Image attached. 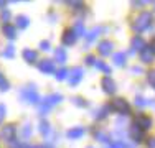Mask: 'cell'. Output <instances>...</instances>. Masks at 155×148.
<instances>
[{"instance_id":"6da1fadb","label":"cell","mask_w":155,"mask_h":148,"mask_svg":"<svg viewBox=\"0 0 155 148\" xmlns=\"http://www.w3.org/2000/svg\"><path fill=\"white\" fill-rule=\"evenodd\" d=\"M150 25H152V13L150 12H142L140 15H137V18L134 20L132 30H134L135 33H142V31H145V30H149Z\"/></svg>"},{"instance_id":"7a4b0ae2","label":"cell","mask_w":155,"mask_h":148,"mask_svg":"<svg viewBox=\"0 0 155 148\" xmlns=\"http://www.w3.org/2000/svg\"><path fill=\"white\" fill-rule=\"evenodd\" d=\"M110 109L114 112L120 114V115H129L130 114V105H129V102L125 99H114L112 104H110Z\"/></svg>"},{"instance_id":"3957f363","label":"cell","mask_w":155,"mask_h":148,"mask_svg":"<svg viewBox=\"0 0 155 148\" xmlns=\"http://www.w3.org/2000/svg\"><path fill=\"white\" fill-rule=\"evenodd\" d=\"M20 95L27 104H38L40 102V95H38V92L35 91V86H28L27 89H23Z\"/></svg>"},{"instance_id":"277c9868","label":"cell","mask_w":155,"mask_h":148,"mask_svg":"<svg viewBox=\"0 0 155 148\" xmlns=\"http://www.w3.org/2000/svg\"><path fill=\"white\" fill-rule=\"evenodd\" d=\"M83 77H84V69L83 68H73L71 71H69V76H68L69 86H78Z\"/></svg>"},{"instance_id":"5b68a950","label":"cell","mask_w":155,"mask_h":148,"mask_svg":"<svg viewBox=\"0 0 155 148\" xmlns=\"http://www.w3.org/2000/svg\"><path fill=\"white\" fill-rule=\"evenodd\" d=\"M152 118L149 115H145V114H139L137 117H135L134 120V125H137L139 128H142V130H149V128H152Z\"/></svg>"},{"instance_id":"8992f818","label":"cell","mask_w":155,"mask_h":148,"mask_svg":"<svg viewBox=\"0 0 155 148\" xmlns=\"http://www.w3.org/2000/svg\"><path fill=\"white\" fill-rule=\"evenodd\" d=\"M15 135H17L15 125H5V127H2V130H0V138L5 140V142H13V140H15Z\"/></svg>"},{"instance_id":"52a82bcc","label":"cell","mask_w":155,"mask_h":148,"mask_svg":"<svg viewBox=\"0 0 155 148\" xmlns=\"http://www.w3.org/2000/svg\"><path fill=\"white\" fill-rule=\"evenodd\" d=\"M101 86H102V91H104L106 94H109V95H112L114 92H116V82H114V81L110 79L109 76L102 77V81H101Z\"/></svg>"},{"instance_id":"ba28073f","label":"cell","mask_w":155,"mask_h":148,"mask_svg":"<svg viewBox=\"0 0 155 148\" xmlns=\"http://www.w3.org/2000/svg\"><path fill=\"white\" fill-rule=\"evenodd\" d=\"M76 40H78V35L74 33V30H66V31L63 33L61 41H63L64 46H71V44L76 43Z\"/></svg>"},{"instance_id":"9c48e42d","label":"cell","mask_w":155,"mask_h":148,"mask_svg":"<svg viewBox=\"0 0 155 148\" xmlns=\"http://www.w3.org/2000/svg\"><path fill=\"white\" fill-rule=\"evenodd\" d=\"M38 69L43 74H51V72H54V63L51 59H43V61L38 63Z\"/></svg>"},{"instance_id":"30bf717a","label":"cell","mask_w":155,"mask_h":148,"mask_svg":"<svg viewBox=\"0 0 155 148\" xmlns=\"http://www.w3.org/2000/svg\"><path fill=\"white\" fill-rule=\"evenodd\" d=\"M84 133H86V128L84 127H74V128L66 132V137L69 140H79L81 137H84Z\"/></svg>"},{"instance_id":"8fae6325","label":"cell","mask_w":155,"mask_h":148,"mask_svg":"<svg viewBox=\"0 0 155 148\" xmlns=\"http://www.w3.org/2000/svg\"><path fill=\"white\" fill-rule=\"evenodd\" d=\"M112 48H114V44L110 43L109 40H106V41H101V43H99L97 51L102 54V56H109V54L112 53Z\"/></svg>"},{"instance_id":"7c38bea8","label":"cell","mask_w":155,"mask_h":148,"mask_svg":"<svg viewBox=\"0 0 155 148\" xmlns=\"http://www.w3.org/2000/svg\"><path fill=\"white\" fill-rule=\"evenodd\" d=\"M152 59H153L152 50H150V46H145L142 51H140V61L145 63V64H149V63H152Z\"/></svg>"},{"instance_id":"4fadbf2b","label":"cell","mask_w":155,"mask_h":148,"mask_svg":"<svg viewBox=\"0 0 155 148\" xmlns=\"http://www.w3.org/2000/svg\"><path fill=\"white\" fill-rule=\"evenodd\" d=\"M130 137H132V140H134L135 143H140L142 138H143V130L139 128L137 125H134V127H130Z\"/></svg>"},{"instance_id":"5bb4252c","label":"cell","mask_w":155,"mask_h":148,"mask_svg":"<svg viewBox=\"0 0 155 148\" xmlns=\"http://www.w3.org/2000/svg\"><path fill=\"white\" fill-rule=\"evenodd\" d=\"M130 48H132V51H142L145 48V41L140 36H134L130 41Z\"/></svg>"},{"instance_id":"9a60e30c","label":"cell","mask_w":155,"mask_h":148,"mask_svg":"<svg viewBox=\"0 0 155 148\" xmlns=\"http://www.w3.org/2000/svg\"><path fill=\"white\" fill-rule=\"evenodd\" d=\"M3 35L7 36L8 40H15L17 38V28L15 27H12V25H8V23H5L3 25Z\"/></svg>"},{"instance_id":"2e32d148","label":"cell","mask_w":155,"mask_h":148,"mask_svg":"<svg viewBox=\"0 0 155 148\" xmlns=\"http://www.w3.org/2000/svg\"><path fill=\"white\" fill-rule=\"evenodd\" d=\"M63 101V95L61 94H51V95H48V97H45V102L46 105H50V107H53V105H56V104H60Z\"/></svg>"},{"instance_id":"e0dca14e","label":"cell","mask_w":155,"mask_h":148,"mask_svg":"<svg viewBox=\"0 0 155 148\" xmlns=\"http://www.w3.org/2000/svg\"><path fill=\"white\" fill-rule=\"evenodd\" d=\"M54 59H56L60 64H64V63L68 61V54H66L64 48H58V50L54 51Z\"/></svg>"},{"instance_id":"ac0fdd59","label":"cell","mask_w":155,"mask_h":148,"mask_svg":"<svg viewBox=\"0 0 155 148\" xmlns=\"http://www.w3.org/2000/svg\"><path fill=\"white\" fill-rule=\"evenodd\" d=\"M110 110H112V109H110V105H102L101 109H99L97 112H96L94 118H96V120H104V118L107 117V114L110 112Z\"/></svg>"},{"instance_id":"d6986e66","label":"cell","mask_w":155,"mask_h":148,"mask_svg":"<svg viewBox=\"0 0 155 148\" xmlns=\"http://www.w3.org/2000/svg\"><path fill=\"white\" fill-rule=\"evenodd\" d=\"M28 25H30V18H28L27 15H18L17 17V27L20 30H25V28H28Z\"/></svg>"},{"instance_id":"ffe728a7","label":"cell","mask_w":155,"mask_h":148,"mask_svg":"<svg viewBox=\"0 0 155 148\" xmlns=\"http://www.w3.org/2000/svg\"><path fill=\"white\" fill-rule=\"evenodd\" d=\"M21 56H23V59L27 63H35L36 58H38V54H36V51H33V50H25L23 53H21Z\"/></svg>"},{"instance_id":"44dd1931","label":"cell","mask_w":155,"mask_h":148,"mask_svg":"<svg viewBox=\"0 0 155 148\" xmlns=\"http://www.w3.org/2000/svg\"><path fill=\"white\" fill-rule=\"evenodd\" d=\"M94 66H96V68L99 69V71H102L104 74H110V68H109L107 64H106L104 61H101V59H97V61H96V64H94Z\"/></svg>"},{"instance_id":"7402d4cb","label":"cell","mask_w":155,"mask_h":148,"mask_svg":"<svg viewBox=\"0 0 155 148\" xmlns=\"http://www.w3.org/2000/svg\"><path fill=\"white\" fill-rule=\"evenodd\" d=\"M73 30H74V33H76V35L78 36H84V35H86V28H84V25H83V21H76V25H74V28H73Z\"/></svg>"},{"instance_id":"603a6c76","label":"cell","mask_w":155,"mask_h":148,"mask_svg":"<svg viewBox=\"0 0 155 148\" xmlns=\"http://www.w3.org/2000/svg\"><path fill=\"white\" fill-rule=\"evenodd\" d=\"M99 33H101V28H93V30H91V31L86 35V40H87V43L94 41V40L99 36Z\"/></svg>"},{"instance_id":"cb8c5ba5","label":"cell","mask_w":155,"mask_h":148,"mask_svg":"<svg viewBox=\"0 0 155 148\" xmlns=\"http://www.w3.org/2000/svg\"><path fill=\"white\" fill-rule=\"evenodd\" d=\"M2 56L3 58H13V56H15V46H13V44H8V46L3 50Z\"/></svg>"},{"instance_id":"d4e9b609","label":"cell","mask_w":155,"mask_h":148,"mask_svg":"<svg viewBox=\"0 0 155 148\" xmlns=\"http://www.w3.org/2000/svg\"><path fill=\"white\" fill-rule=\"evenodd\" d=\"M69 76V72H68V69H64V68H61V69H58L56 72H54V77H56L58 81H64L66 77Z\"/></svg>"},{"instance_id":"484cf974","label":"cell","mask_w":155,"mask_h":148,"mask_svg":"<svg viewBox=\"0 0 155 148\" xmlns=\"http://www.w3.org/2000/svg\"><path fill=\"white\" fill-rule=\"evenodd\" d=\"M50 130H51V128H50V124H48V122H45V120H43V122H40V133H41V135H50Z\"/></svg>"},{"instance_id":"4316f807","label":"cell","mask_w":155,"mask_h":148,"mask_svg":"<svg viewBox=\"0 0 155 148\" xmlns=\"http://www.w3.org/2000/svg\"><path fill=\"white\" fill-rule=\"evenodd\" d=\"M114 63L117 66H124L125 64V54L124 53H116L114 54Z\"/></svg>"},{"instance_id":"83f0119b","label":"cell","mask_w":155,"mask_h":148,"mask_svg":"<svg viewBox=\"0 0 155 148\" xmlns=\"http://www.w3.org/2000/svg\"><path fill=\"white\" fill-rule=\"evenodd\" d=\"M10 89V84H8V81L5 79V76H3L2 72H0V91H8Z\"/></svg>"},{"instance_id":"f1b7e54d","label":"cell","mask_w":155,"mask_h":148,"mask_svg":"<svg viewBox=\"0 0 155 148\" xmlns=\"http://www.w3.org/2000/svg\"><path fill=\"white\" fill-rule=\"evenodd\" d=\"M94 137H96V140H99V142H102V143H107L109 142V135H107V133H104V132H96Z\"/></svg>"},{"instance_id":"f546056e","label":"cell","mask_w":155,"mask_h":148,"mask_svg":"<svg viewBox=\"0 0 155 148\" xmlns=\"http://www.w3.org/2000/svg\"><path fill=\"white\" fill-rule=\"evenodd\" d=\"M147 81H149V84L155 89V69H152V71L147 72Z\"/></svg>"},{"instance_id":"4dcf8cb0","label":"cell","mask_w":155,"mask_h":148,"mask_svg":"<svg viewBox=\"0 0 155 148\" xmlns=\"http://www.w3.org/2000/svg\"><path fill=\"white\" fill-rule=\"evenodd\" d=\"M73 104H74V105H78V107H86V105H87V102L84 101L83 97H73Z\"/></svg>"},{"instance_id":"1f68e13d","label":"cell","mask_w":155,"mask_h":148,"mask_svg":"<svg viewBox=\"0 0 155 148\" xmlns=\"http://www.w3.org/2000/svg\"><path fill=\"white\" fill-rule=\"evenodd\" d=\"M68 5L71 7L73 10H83L84 8V3L83 2H68Z\"/></svg>"},{"instance_id":"d6a6232c","label":"cell","mask_w":155,"mask_h":148,"mask_svg":"<svg viewBox=\"0 0 155 148\" xmlns=\"http://www.w3.org/2000/svg\"><path fill=\"white\" fill-rule=\"evenodd\" d=\"M48 110H50V105H46L45 102H43V104H40V107H38V112L41 114V115H46V114H48Z\"/></svg>"},{"instance_id":"836d02e7","label":"cell","mask_w":155,"mask_h":148,"mask_svg":"<svg viewBox=\"0 0 155 148\" xmlns=\"http://www.w3.org/2000/svg\"><path fill=\"white\" fill-rule=\"evenodd\" d=\"M30 135H31V127H30V124H25V127H23V137H25V138H28Z\"/></svg>"},{"instance_id":"e575fe53","label":"cell","mask_w":155,"mask_h":148,"mask_svg":"<svg viewBox=\"0 0 155 148\" xmlns=\"http://www.w3.org/2000/svg\"><path fill=\"white\" fill-rule=\"evenodd\" d=\"M0 18H2L3 21H8L10 20V12H8V10H3V12L0 13Z\"/></svg>"},{"instance_id":"d590c367","label":"cell","mask_w":155,"mask_h":148,"mask_svg":"<svg viewBox=\"0 0 155 148\" xmlns=\"http://www.w3.org/2000/svg\"><path fill=\"white\" fill-rule=\"evenodd\" d=\"M135 105H139V107H143V105H147L145 99H143V97H135Z\"/></svg>"},{"instance_id":"8d00e7d4","label":"cell","mask_w":155,"mask_h":148,"mask_svg":"<svg viewBox=\"0 0 155 148\" xmlns=\"http://www.w3.org/2000/svg\"><path fill=\"white\" fill-rule=\"evenodd\" d=\"M5 114H7V107L3 105V104H0V122H2V118L5 117Z\"/></svg>"},{"instance_id":"74e56055","label":"cell","mask_w":155,"mask_h":148,"mask_svg":"<svg viewBox=\"0 0 155 148\" xmlns=\"http://www.w3.org/2000/svg\"><path fill=\"white\" fill-rule=\"evenodd\" d=\"M86 64H89V66H94V64H96V58H94V56H91V54H89V56L86 58Z\"/></svg>"},{"instance_id":"f35d334b","label":"cell","mask_w":155,"mask_h":148,"mask_svg":"<svg viewBox=\"0 0 155 148\" xmlns=\"http://www.w3.org/2000/svg\"><path fill=\"white\" fill-rule=\"evenodd\" d=\"M40 48H41L43 51H48L50 50V41H41L40 43Z\"/></svg>"},{"instance_id":"ab89813d","label":"cell","mask_w":155,"mask_h":148,"mask_svg":"<svg viewBox=\"0 0 155 148\" xmlns=\"http://www.w3.org/2000/svg\"><path fill=\"white\" fill-rule=\"evenodd\" d=\"M107 148H125V145H124L122 142H117V143H114V145H110Z\"/></svg>"},{"instance_id":"60d3db41","label":"cell","mask_w":155,"mask_h":148,"mask_svg":"<svg viewBox=\"0 0 155 148\" xmlns=\"http://www.w3.org/2000/svg\"><path fill=\"white\" fill-rule=\"evenodd\" d=\"M147 146H149V148H155V138H149V142H147Z\"/></svg>"},{"instance_id":"b9f144b4","label":"cell","mask_w":155,"mask_h":148,"mask_svg":"<svg viewBox=\"0 0 155 148\" xmlns=\"http://www.w3.org/2000/svg\"><path fill=\"white\" fill-rule=\"evenodd\" d=\"M132 5L134 7H142V5H145V2H134Z\"/></svg>"},{"instance_id":"7bdbcfd3","label":"cell","mask_w":155,"mask_h":148,"mask_svg":"<svg viewBox=\"0 0 155 148\" xmlns=\"http://www.w3.org/2000/svg\"><path fill=\"white\" fill-rule=\"evenodd\" d=\"M10 148H23V145H20V143H13Z\"/></svg>"},{"instance_id":"ee69618b","label":"cell","mask_w":155,"mask_h":148,"mask_svg":"<svg viewBox=\"0 0 155 148\" xmlns=\"http://www.w3.org/2000/svg\"><path fill=\"white\" fill-rule=\"evenodd\" d=\"M150 50H152V53H155V40L150 43Z\"/></svg>"},{"instance_id":"f6af8a7d","label":"cell","mask_w":155,"mask_h":148,"mask_svg":"<svg viewBox=\"0 0 155 148\" xmlns=\"http://www.w3.org/2000/svg\"><path fill=\"white\" fill-rule=\"evenodd\" d=\"M140 71H142V69H140V68H137V66H135V68H132V72H135V74H137V72H140Z\"/></svg>"},{"instance_id":"bcb514c9","label":"cell","mask_w":155,"mask_h":148,"mask_svg":"<svg viewBox=\"0 0 155 148\" xmlns=\"http://www.w3.org/2000/svg\"><path fill=\"white\" fill-rule=\"evenodd\" d=\"M36 148H51L50 145H40V146H36Z\"/></svg>"},{"instance_id":"7dc6e473","label":"cell","mask_w":155,"mask_h":148,"mask_svg":"<svg viewBox=\"0 0 155 148\" xmlns=\"http://www.w3.org/2000/svg\"><path fill=\"white\" fill-rule=\"evenodd\" d=\"M89 148H91V146H89Z\"/></svg>"}]
</instances>
